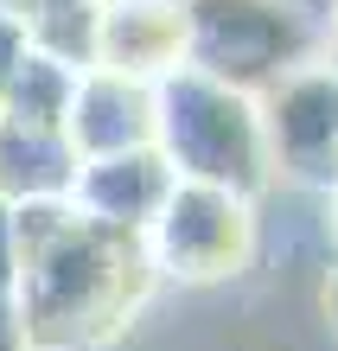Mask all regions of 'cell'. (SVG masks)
I'll list each match as a JSON object with an SVG mask.
<instances>
[{
	"label": "cell",
	"mask_w": 338,
	"mask_h": 351,
	"mask_svg": "<svg viewBox=\"0 0 338 351\" xmlns=\"http://www.w3.org/2000/svg\"><path fill=\"white\" fill-rule=\"evenodd\" d=\"M13 243H19V313H26L32 351L109 345L160 281L141 237L83 223L71 198L13 204Z\"/></svg>",
	"instance_id": "obj_1"
},
{
	"label": "cell",
	"mask_w": 338,
	"mask_h": 351,
	"mask_svg": "<svg viewBox=\"0 0 338 351\" xmlns=\"http://www.w3.org/2000/svg\"><path fill=\"white\" fill-rule=\"evenodd\" d=\"M154 147L179 179L198 185H224L243 198H262L274 185L262 102L192 64L166 71L154 84Z\"/></svg>",
	"instance_id": "obj_2"
},
{
	"label": "cell",
	"mask_w": 338,
	"mask_h": 351,
	"mask_svg": "<svg viewBox=\"0 0 338 351\" xmlns=\"http://www.w3.org/2000/svg\"><path fill=\"white\" fill-rule=\"evenodd\" d=\"M185 64L243 96H268L281 77L319 58V26L293 0H179Z\"/></svg>",
	"instance_id": "obj_3"
},
{
	"label": "cell",
	"mask_w": 338,
	"mask_h": 351,
	"mask_svg": "<svg viewBox=\"0 0 338 351\" xmlns=\"http://www.w3.org/2000/svg\"><path fill=\"white\" fill-rule=\"evenodd\" d=\"M256 237H262L256 198L179 179L166 192L160 217L141 230V250L154 262V275H166V281H224L237 268H249Z\"/></svg>",
	"instance_id": "obj_4"
},
{
	"label": "cell",
	"mask_w": 338,
	"mask_h": 351,
	"mask_svg": "<svg viewBox=\"0 0 338 351\" xmlns=\"http://www.w3.org/2000/svg\"><path fill=\"white\" fill-rule=\"evenodd\" d=\"M256 102H262L274 179H300L313 192H332L338 185V71L326 58H313Z\"/></svg>",
	"instance_id": "obj_5"
},
{
	"label": "cell",
	"mask_w": 338,
	"mask_h": 351,
	"mask_svg": "<svg viewBox=\"0 0 338 351\" xmlns=\"http://www.w3.org/2000/svg\"><path fill=\"white\" fill-rule=\"evenodd\" d=\"M179 185V173L160 160V147H134V154H102V160H77L71 179V211L96 230H121L141 237L160 217L166 192Z\"/></svg>",
	"instance_id": "obj_6"
},
{
	"label": "cell",
	"mask_w": 338,
	"mask_h": 351,
	"mask_svg": "<svg viewBox=\"0 0 338 351\" xmlns=\"http://www.w3.org/2000/svg\"><path fill=\"white\" fill-rule=\"evenodd\" d=\"M64 141L77 147V160L154 147V84L121 71H83L64 115Z\"/></svg>",
	"instance_id": "obj_7"
},
{
	"label": "cell",
	"mask_w": 338,
	"mask_h": 351,
	"mask_svg": "<svg viewBox=\"0 0 338 351\" xmlns=\"http://www.w3.org/2000/svg\"><path fill=\"white\" fill-rule=\"evenodd\" d=\"M179 64H185L179 0H102L90 71H121V77H141V84H160Z\"/></svg>",
	"instance_id": "obj_8"
},
{
	"label": "cell",
	"mask_w": 338,
	"mask_h": 351,
	"mask_svg": "<svg viewBox=\"0 0 338 351\" xmlns=\"http://www.w3.org/2000/svg\"><path fill=\"white\" fill-rule=\"evenodd\" d=\"M77 147L64 128H26L0 115V204H38V198H71Z\"/></svg>",
	"instance_id": "obj_9"
},
{
	"label": "cell",
	"mask_w": 338,
	"mask_h": 351,
	"mask_svg": "<svg viewBox=\"0 0 338 351\" xmlns=\"http://www.w3.org/2000/svg\"><path fill=\"white\" fill-rule=\"evenodd\" d=\"M77 77L71 64H58V58L45 51H26L19 58V71H13V84H7V102H0V115L7 121H26V128H64V115H71V96H77Z\"/></svg>",
	"instance_id": "obj_10"
},
{
	"label": "cell",
	"mask_w": 338,
	"mask_h": 351,
	"mask_svg": "<svg viewBox=\"0 0 338 351\" xmlns=\"http://www.w3.org/2000/svg\"><path fill=\"white\" fill-rule=\"evenodd\" d=\"M26 51H32L26 26L0 13V102H7V84H13V71H19V58H26Z\"/></svg>",
	"instance_id": "obj_11"
},
{
	"label": "cell",
	"mask_w": 338,
	"mask_h": 351,
	"mask_svg": "<svg viewBox=\"0 0 338 351\" xmlns=\"http://www.w3.org/2000/svg\"><path fill=\"white\" fill-rule=\"evenodd\" d=\"M0 294H19V243H13V204H0Z\"/></svg>",
	"instance_id": "obj_12"
},
{
	"label": "cell",
	"mask_w": 338,
	"mask_h": 351,
	"mask_svg": "<svg viewBox=\"0 0 338 351\" xmlns=\"http://www.w3.org/2000/svg\"><path fill=\"white\" fill-rule=\"evenodd\" d=\"M0 351H32L26 313H19V294H0Z\"/></svg>",
	"instance_id": "obj_13"
},
{
	"label": "cell",
	"mask_w": 338,
	"mask_h": 351,
	"mask_svg": "<svg viewBox=\"0 0 338 351\" xmlns=\"http://www.w3.org/2000/svg\"><path fill=\"white\" fill-rule=\"evenodd\" d=\"M64 7H90V0H0V13L19 19V26H32V19H45V13H64Z\"/></svg>",
	"instance_id": "obj_14"
},
{
	"label": "cell",
	"mask_w": 338,
	"mask_h": 351,
	"mask_svg": "<svg viewBox=\"0 0 338 351\" xmlns=\"http://www.w3.org/2000/svg\"><path fill=\"white\" fill-rule=\"evenodd\" d=\"M326 313H332V332H338V262H332V275H326Z\"/></svg>",
	"instance_id": "obj_15"
},
{
	"label": "cell",
	"mask_w": 338,
	"mask_h": 351,
	"mask_svg": "<svg viewBox=\"0 0 338 351\" xmlns=\"http://www.w3.org/2000/svg\"><path fill=\"white\" fill-rule=\"evenodd\" d=\"M326 64L338 71V13H332V38H326Z\"/></svg>",
	"instance_id": "obj_16"
}]
</instances>
